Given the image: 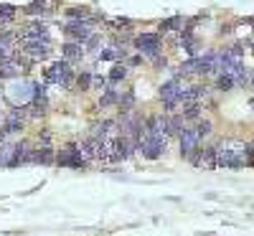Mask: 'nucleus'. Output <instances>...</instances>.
I'll return each mask as SVG.
<instances>
[{"mask_svg": "<svg viewBox=\"0 0 254 236\" xmlns=\"http://www.w3.org/2000/svg\"><path fill=\"white\" fill-rule=\"evenodd\" d=\"M216 147V168H244L247 165V145L239 140H221Z\"/></svg>", "mask_w": 254, "mask_h": 236, "instance_id": "1", "label": "nucleus"}, {"mask_svg": "<svg viewBox=\"0 0 254 236\" xmlns=\"http://www.w3.org/2000/svg\"><path fill=\"white\" fill-rule=\"evenodd\" d=\"M44 81H46V84H56V87H61V89H69L71 81H74L71 63H69V61H56V63H51V66L46 69V74H44Z\"/></svg>", "mask_w": 254, "mask_h": 236, "instance_id": "2", "label": "nucleus"}, {"mask_svg": "<svg viewBox=\"0 0 254 236\" xmlns=\"http://www.w3.org/2000/svg\"><path fill=\"white\" fill-rule=\"evenodd\" d=\"M20 54L26 56V61H44L51 56V41L49 38H28V41H18Z\"/></svg>", "mask_w": 254, "mask_h": 236, "instance_id": "3", "label": "nucleus"}, {"mask_svg": "<svg viewBox=\"0 0 254 236\" xmlns=\"http://www.w3.org/2000/svg\"><path fill=\"white\" fill-rule=\"evenodd\" d=\"M183 92H186V84H183V79H181V76H176V79H171L168 84H163L160 97H163V102H165V107H168V112H173V107H178V104H181Z\"/></svg>", "mask_w": 254, "mask_h": 236, "instance_id": "4", "label": "nucleus"}, {"mask_svg": "<svg viewBox=\"0 0 254 236\" xmlns=\"http://www.w3.org/2000/svg\"><path fill=\"white\" fill-rule=\"evenodd\" d=\"M135 46L147 56V59H158L160 56V36L158 33H142V36H137V41H135Z\"/></svg>", "mask_w": 254, "mask_h": 236, "instance_id": "5", "label": "nucleus"}, {"mask_svg": "<svg viewBox=\"0 0 254 236\" xmlns=\"http://www.w3.org/2000/svg\"><path fill=\"white\" fill-rule=\"evenodd\" d=\"M178 140H181V155H193L196 150H198V145H201V137H198V130L196 127H183V132L178 135Z\"/></svg>", "mask_w": 254, "mask_h": 236, "instance_id": "6", "label": "nucleus"}, {"mask_svg": "<svg viewBox=\"0 0 254 236\" xmlns=\"http://www.w3.org/2000/svg\"><path fill=\"white\" fill-rule=\"evenodd\" d=\"M64 31H66V36H69V38L79 41V44H84V41H89V36L94 33V28H92L89 20H69Z\"/></svg>", "mask_w": 254, "mask_h": 236, "instance_id": "7", "label": "nucleus"}, {"mask_svg": "<svg viewBox=\"0 0 254 236\" xmlns=\"http://www.w3.org/2000/svg\"><path fill=\"white\" fill-rule=\"evenodd\" d=\"M18 41H28V38H49V26L41 23V20H33V23L18 28Z\"/></svg>", "mask_w": 254, "mask_h": 236, "instance_id": "8", "label": "nucleus"}, {"mask_svg": "<svg viewBox=\"0 0 254 236\" xmlns=\"http://www.w3.org/2000/svg\"><path fill=\"white\" fill-rule=\"evenodd\" d=\"M23 71V61L20 56H8V59H0V79H13V76H20Z\"/></svg>", "mask_w": 254, "mask_h": 236, "instance_id": "9", "label": "nucleus"}, {"mask_svg": "<svg viewBox=\"0 0 254 236\" xmlns=\"http://www.w3.org/2000/svg\"><path fill=\"white\" fill-rule=\"evenodd\" d=\"M59 165H66V168H81V165H87V160H84L79 145H71V147L64 150V153L59 155Z\"/></svg>", "mask_w": 254, "mask_h": 236, "instance_id": "10", "label": "nucleus"}, {"mask_svg": "<svg viewBox=\"0 0 254 236\" xmlns=\"http://www.w3.org/2000/svg\"><path fill=\"white\" fill-rule=\"evenodd\" d=\"M193 163L201 165L203 170H214L216 168V147L211 145V147H198V155H193Z\"/></svg>", "mask_w": 254, "mask_h": 236, "instance_id": "11", "label": "nucleus"}, {"mask_svg": "<svg viewBox=\"0 0 254 236\" xmlns=\"http://www.w3.org/2000/svg\"><path fill=\"white\" fill-rule=\"evenodd\" d=\"M61 56H64V61L74 63V61H81L84 59V49H81L79 41H69V44L61 46Z\"/></svg>", "mask_w": 254, "mask_h": 236, "instance_id": "12", "label": "nucleus"}, {"mask_svg": "<svg viewBox=\"0 0 254 236\" xmlns=\"http://www.w3.org/2000/svg\"><path fill=\"white\" fill-rule=\"evenodd\" d=\"M20 127H23V110H13L3 122V132L10 135V132H18Z\"/></svg>", "mask_w": 254, "mask_h": 236, "instance_id": "13", "label": "nucleus"}, {"mask_svg": "<svg viewBox=\"0 0 254 236\" xmlns=\"http://www.w3.org/2000/svg\"><path fill=\"white\" fill-rule=\"evenodd\" d=\"M31 163H44V165H51V163H54V150H51L49 145L36 147L33 153H31Z\"/></svg>", "mask_w": 254, "mask_h": 236, "instance_id": "14", "label": "nucleus"}, {"mask_svg": "<svg viewBox=\"0 0 254 236\" xmlns=\"http://www.w3.org/2000/svg\"><path fill=\"white\" fill-rule=\"evenodd\" d=\"M13 155H15V145H10V142H0V165H8V168H10Z\"/></svg>", "mask_w": 254, "mask_h": 236, "instance_id": "15", "label": "nucleus"}, {"mask_svg": "<svg viewBox=\"0 0 254 236\" xmlns=\"http://www.w3.org/2000/svg\"><path fill=\"white\" fill-rule=\"evenodd\" d=\"M183 132V117H171L168 119V135H181Z\"/></svg>", "mask_w": 254, "mask_h": 236, "instance_id": "16", "label": "nucleus"}, {"mask_svg": "<svg viewBox=\"0 0 254 236\" xmlns=\"http://www.w3.org/2000/svg\"><path fill=\"white\" fill-rule=\"evenodd\" d=\"M181 117H183V119H198V117H201V107H198V104H186V110H183Z\"/></svg>", "mask_w": 254, "mask_h": 236, "instance_id": "17", "label": "nucleus"}, {"mask_svg": "<svg viewBox=\"0 0 254 236\" xmlns=\"http://www.w3.org/2000/svg\"><path fill=\"white\" fill-rule=\"evenodd\" d=\"M127 76V66H125V63H117V66L110 71V81H122Z\"/></svg>", "mask_w": 254, "mask_h": 236, "instance_id": "18", "label": "nucleus"}, {"mask_svg": "<svg viewBox=\"0 0 254 236\" xmlns=\"http://www.w3.org/2000/svg\"><path fill=\"white\" fill-rule=\"evenodd\" d=\"M115 102H117V92L115 89H104V97L99 99V107H110Z\"/></svg>", "mask_w": 254, "mask_h": 236, "instance_id": "19", "label": "nucleus"}, {"mask_svg": "<svg viewBox=\"0 0 254 236\" xmlns=\"http://www.w3.org/2000/svg\"><path fill=\"white\" fill-rule=\"evenodd\" d=\"M231 87H234V76H231V74H221V76H219V89L229 92Z\"/></svg>", "mask_w": 254, "mask_h": 236, "instance_id": "20", "label": "nucleus"}, {"mask_svg": "<svg viewBox=\"0 0 254 236\" xmlns=\"http://www.w3.org/2000/svg\"><path fill=\"white\" fill-rule=\"evenodd\" d=\"M196 130H198V137L203 140V137H208V135H211V130H214V127H211V122H208V119H203V122H198V124H196Z\"/></svg>", "mask_w": 254, "mask_h": 236, "instance_id": "21", "label": "nucleus"}, {"mask_svg": "<svg viewBox=\"0 0 254 236\" xmlns=\"http://www.w3.org/2000/svg\"><path fill=\"white\" fill-rule=\"evenodd\" d=\"M176 26H183V20H181V18L163 20V23H160V31H176Z\"/></svg>", "mask_w": 254, "mask_h": 236, "instance_id": "22", "label": "nucleus"}, {"mask_svg": "<svg viewBox=\"0 0 254 236\" xmlns=\"http://www.w3.org/2000/svg\"><path fill=\"white\" fill-rule=\"evenodd\" d=\"M28 13H46V8H44V0H33V3L26 8Z\"/></svg>", "mask_w": 254, "mask_h": 236, "instance_id": "23", "label": "nucleus"}, {"mask_svg": "<svg viewBox=\"0 0 254 236\" xmlns=\"http://www.w3.org/2000/svg\"><path fill=\"white\" fill-rule=\"evenodd\" d=\"M76 84L81 89H89V84H92V74H81L79 79H76Z\"/></svg>", "mask_w": 254, "mask_h": 236, "instance_id": "24", "label": "nucleus"}, {"mask_svg": "<svg viewBox=\"0 0 254 236\" xmlns=\"http://www.w3.org/2000/svg\"><path fill=\"white\" fill-rule=\"evenodd\" d=\"M249 84H252V87H254V74H249Z\"/></svg>", "mask_w": 254, "mask_h": 236, "instance_id": "25", "label": "nucleus"}, {"mask_svg": "<svg viewBox=\"0 0 254 236\" xmlns=\"http://www.w3.org/2000/svg\"><path fill=\"white\" fill-rule=\"evenodd\" d=\"M252 46H254V44H252Z\"/></svg>", "mask_w": 254, "mask_h": 236, "instance_id": "26", "label": "nucleus"}]
</instances>
